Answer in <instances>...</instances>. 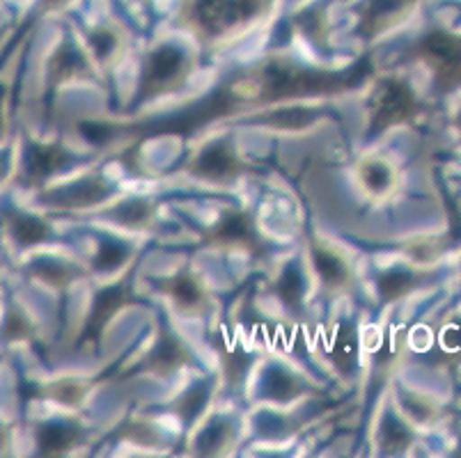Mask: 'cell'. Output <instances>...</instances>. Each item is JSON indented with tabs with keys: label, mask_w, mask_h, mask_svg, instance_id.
Instances as JSON below:
<instances>
[{
	"label": "cell",
	"mask_w": 461,
	"mask_h": 458,
	"mask_svg": "<svg viewBox=\"0 0 461 458\" xmlns=\"http://www.w3.org/2000/svg\"><path fill=\"white\" fill-rule=\"evenodd\" d=\"M267 0H193L191 19L207 35H225L258 19Z\"/></svg>",
	"instance_id": "1"
},
{
	"label": "cell",
	"mask_w": 461,
	"mask_h": 458,
	"mask_svg": "<svg viewBox=\"0 0 461 458\" xmlns=\"http://www.w3.org/2000/svg\"><path fill=\"white\" fill-rule=\"evenodd\" d=\"M420 58L434 74L436 83L455 87L461 83V40L447 31L427 32L420 41Z\"/></svg>",
	"instance_id": "2"
},
{
	"label": "cell",
	"mask_w": 461,
	"mask_h": 458,
	"mask_svg": "<svg viewBox=\"0 0 461 458\" xmlns=\"http://www.w3.org/2000/svg\"><path fill=\"white\" fill-rule=\"evenodd\" d=\"M413 106H416L413 92L404 83H384L376 92L375 106H372V129L381 131V129L400 124L413 112Z\"/></svg>",
	"instance_id": "3"
},
{
	"label": "cell",
	"mask_w": 461,
	"mask_h": 458,
	"mask_svg": "<svg viewBox=\"0 0 461 458\" xmlns=\"http://www.w3.org/2000/svg\"><path fill=\"white\" fill-rule=\"evenodd\" d=\"M418 0H367L360 10V31L363 35H376L404 19Z\"/></svg>",
	"instance_id": "4"
},
{
	"label": "cell",
	"mask_w": 461,
	"mask_h": 458,
	"mask_svg": "<svg viewBox=\"0 0 461 458\" xmlns=\"http://www.w3.org/2000/svg\"><path fill=\"white\" fill-rule=\"evenodd\" d=\"M184 69V53L175 46H161L154 50L148 62V76H145V85L149 90H163L173 81H177Z\"/></svg>",
	"instance_id": "5"
},
{
	"label": "cell",
	"mask_w": 461,
	"mask_h": 458,
	"mask_svg": "<svg viewBox=\"0 0 461 458\" xmlns=\"http://www.w3.org/2000/svg\"><path fill=\"white\" fill-rule=\"evenodd\" d=\"M195 170L207 176V179H225V176H232L234 170H237V158H234L228 147L213 145L200 157Z\"/></svg>",
	"instance_id": "6"
},
{
	"label": "cell",
	"mask_w": 461,
	"mask_h": 458,
	"mask_svg": "<svg viewBox=\"0 0 461 458\" xmlns=\"http://www.w3.org/2000/svg\"><path fill=\"white\" fill-rule=\"evenodd\" d=\"M65 163V154L53 145H32L26 154V170L32 179H44Z\"/></svg>",
	"instance_id": "7"
},
{
	"label": "cell",
	"mask_w": 461,
	"mask_h": 458,
	"mask_svg": "<svg viewBox=\"0 0 461 458\" xmlns=\"http://www.w3.org/2000/svg\"><path fill=\"white\" fill-rule=\"evenodd\" d=\"M12 237L19 246H37V243L46 241L49 237V227L44 220L35 216H28V213H14L10 222Z\"/></svg>",
	"instance_id": "8"
},
{
	"label": "cell",
	"mask_w": 461,
	"mask_h": 458,
	"mask_svg": "<svg viewBox=\"0 0 461 458\" xmlns=\"http://www.w3.org/2000/svg\"><path fill=\"white\" fill-rule=\"evenodd\" d=\"M314 264H317V271H320L321 280H324L326 284H330V287L345 284L347 277H349L345 262L330 250H324V247H317V250H314Z\"/></svg>",
	"instance_id": "9"
},
{
	"label": "cell",
	"mask_w": 461,
	"mask_h": 458,
	"mask_svg": "<svg viewBox=\"0 0 461 458\" xmlns=\"http://www.w3.org/2000/svg\"><path fill=\"white\" fill-rule=\"evenodd\" d=\"M71 443H74V434H71L69 428L58 427V424L44 427L40 431V454L41 456H58V454L67 452Z\"/></svg>",
	"instance_id": "10"
},
{
	"label": "cell",
	"mask_w": 461,
	"mask_h": 458,
	"mask_svg": "<svg viewBox=\"0 0 461 458\" xmlns=\"http://www.w3.org/2000/svg\"><path fill=\"white\" fill-rule=\"evenodd\" d=\"M249 234L250 225L249 218H246L244 213H228V216L221 220V225H218V237L223 238V241H244V238H249Z\"/></svg>",
	"instance_id": "11"
},
{
	"label": "cell",
	"mask_w": 461,
	"mask_h": 458,
	"mask_svg": "<svg viewBox=\"0 0 461 458\" xmlns=\"http://www.w3.org/2000/svg\"><path fill=\"white\" fill-rule=\"evenodd\" d=\"M411 289V275L404 271H391L388 275L381 277L379 292L384 301H397Z\"/></svg>",
	"instance_id": "12"
},
{
	"label": "cell",
	"mask_w": 461,
	"mask_h": 458,
	"mask_svg": "<svg viewBox=\"0 0 461 458\" xmlns=\"http://www.w3.org/2000/svg\"><path fill=\"white\" fill-rule=\"evenodd\" d=\"M391 167H385L384 163H367L366 170H363V182L375 193H384L391 186Z\"/></svg>",
	"instance_id": "13"
},
{
	"label": "cell",
	"mask_w": 461,
	"mask_h": 458,
	"mask_svg": "<svg viewBox=\"0 0 461 458\" xmlns=\"http://www.w3.org/2000/svg\"><path fill=\"white\" fill-rule=\"evenodd\" d=\"M301 289H303V284H301L299 271H294V268L285 271V275L280 277V283H278L280 298H283L287 305H299Z\"/></svg>",
	"instance_id": "14"
},
{
	"label": "cell",
	"mask_w": 461,
	"mask_h": 458,
	"mask_svg": "<svg viewBox=\"0 0 461 458\" xmlns=\"http://www.w3.org/2000/svg\"><path fill=\"white\" fill-rule=\"evenodd\" d=\"M31 335V326H28L26 317L16 310H10L5 317V323H3V337L7 342H19V339H26Z\"/></svg>",
	"instance_id": "15"
},
{
	"label": "cell",
	"mask_w": 461,
	"mask_h": 458,
	"mask_svg": "<svg viewBox=\"0 0 461 458\" xmlns=\"http://www.w3.org/2000/svg\"><path fill=\"white\" fill-rule=\"evenodd\" d=\"M173 296L177 298L182 305H188V308H191V305H198V302L203 301V289L193 283L191 277L182 275L177 283L173 284Z\"/></svg>",
	"instance_id": "16"
},
{
	"label": "cell",
	"mask_w": 461,
	"mask_h": 458,
	"mask_svg": "<svg viewBox=\"0 0 461 458\" xmlns=\"http://www.w3.org/2000/svg\"><path fill=\"white\" fill-rule=\"evenodd\" d=\"M124 259H127V250H124L122 246H115V243H106V246L99 250V255H96L99 268H117Z\"/></svg>",
	"instance_id": "17"
},
{
	"label": "cell",
	"mask_w": 461,
	"mask_h": 458,
	"mask_svg": "<svg viewBox=\"0 0 461 458\" xmlns=\"http://www.w3.org/2000/svg\"><path fill=\"white\" fill-rule=\"evenodd\" d=\"M182 360V346L175 339H166L157 353V364L161 369H173Z\"/></svg>",
	"instance_id": "18"
},
{
	"label": "cell",
	"mask_w": 461,
	"mask_h": 458,
	"mask_svg": "<svg viewBox=\"0 0 461 458\" xmlns=\"http://www.w3.org/2000/svg\"><path fill=\"white\" fill-rule=\"evenodd\" d=\"M271 394H274V397H278V399H287V397H292V392H294V381H292V378L289 376H285V373H276L274 378H271Z\"/></svg>",
	"instance_id": "19"
},
{
	"label": "cell",
	"mask_w": 461,
	"mask_h": 458,
	"mask_svg": "<svg viewBox=\"0 0 461 458\" xmlns=\"http://www.w3.org/2000/svg\"><path fill=\"white\" fill-rule=\"evenodd\" d=\"M406 443H409V436H406L404 427H388V431H385V447L391 449V452H397Z\"/></svg>",
	"instance_id": "20"
},
{
	"label": "cell",
	"mask_w": 461,
	"mask_h": 458,
	"mask_svg": "<svg viewBox=\"0 0 461 458\" xmlns=\"http://www.w3.org/2000/svg\"><path fill=\"white\" fill-rule=\"evenodd\" d=\"M203 401H204V392L203 390H195V392H191V394H186V399H184V403H182V415L184 418H191V415H195L200 410V406H203Z\"/></svg>",
	"instance_id": "21"
},
{
	"label": "cell",
	"mask_w": 461,
	"mask_h": 458,
	"mask_svg": "<svg viewBox=\"0 0 461 458\" xmlns=\"http://www.w3.org/2000/svg\"><path fill=\"white\" fill-rule=\"evenodd\" d=\"M335 358H338V363H342V360H354V342H351V337L347 335V337H339L338 339V348H335Z\"/></svg>",
	"instance_id": "22"
},
{
	"label": "cell",
	"mask_w": 461,
	"mask_h": 458,
	"mask_svg": "<svg viewBox=\"0 0 461 458\" xmlns=\"http://www.w3.org/2000/svg\"><path fill=\"white\" fill-rule=\"evenodd\" d=\"M456 129H459V133H461V112H459V117H456Z\"/></svg>",
	"instance_id": "23"
}]
</instances>
